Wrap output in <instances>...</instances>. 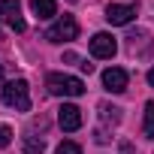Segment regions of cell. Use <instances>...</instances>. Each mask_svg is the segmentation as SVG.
Wrapping results in <instances>:
<instances>
[{"label": "cell", "mask_w": 154, "mask_h": 154, "mask_svg": "<svg viewBox=\"0 0 154 154\" xmlns=\"http://www.w3.org/2000/svg\"><path fill=\"white\" fill-rule=\"evenodd\" d=\"M45 88L54 97H82L85 94V82L75 79V75H66V72H48L45 75Z\"/></svg>", "instance_id": "obj_1"}, {"label": "cell", "mask_w": 154, "mask_h": 154, "mask_svg": "<svg viewBox=\"0 0 154 154\" xmlns=\"http://www.w3.org/2000/svg\"><path fill=\"white\" fill-rule=\"evenodd\" d=\"M0 97H3V103H6L9 109H18V112H27V109H30V88H27L24 79H12V82H6Z\"/></svg>", "instance_id": "obj_2"}, {"label": "cell", "mask_w": 154, "mask_h": 154, "mask_svg": "<svg viewBox=\"0 0 154 154\" xmlns=\"http://www.w3.org/2000/svg\"><path fill=\"white\" fill-rule=\"evenodd\" d=\"M75 36H79V24H75L72 15H60V18L45 30V39H48V42H72Z\"/></svg>", "instance_id": "obj_3"}, {"label": "cell", "mask_w": 154, "mask_h": 154, "mask_svg": "<svg viewBox=\"0 0 154 154\" xmlns=\"http://www.w3.org/2000/svg\"><path fill=\"white\" fill-rule=\"evenodd\" d=\"M0 21H6L15 33H24V18H21V3L18 0H0Z\"/></svg>", "instance_id": "obj_4"}, {"label": "cell", "mask_w": 154, "mask_h": 154, "mask_svg": "<svg viewBox=\"0 0 154 154\" xmlns=\"http://www.w3.org/2000/svg\"><path fill=\"white\" fill-rule=\"evenodd\" d=\"M115 51H118V42H115L112 33H94L91 36V54L94 57L109 60V57H115Z\"/></svg>", "instance_id": "obj_5"}, {"label": "cell", "mask_w": 154, "mask_h": 154, "mask_svg": "<svg viewBox=\"0 0 154 154\" xmlns=\"http://www.w3.org/2000/svg\"><path fill=\"white\" fill-rule=\"evenodd\" d=\"M127 69H121V66H109L106 72H103V88L109 91V94H121V91H127Z\"/></svg>", "instance_id": "obj_6"}, {"label": "cell", "mask_w": 154, "mask_h": 154, "mask_svg": "<svg viewBox=\"0 0 154 154\" xmlns=\"http://www.w3.org/2000/svg\"><path fill=\"white\" fill-rule=\"evenodd\" d=\"M57 124H60L66 133L79 130V127H82V109L72 106V103H63V106L57 109Z\"/></svg>", "instance_id": "obj_7"}, {"label": "cell", "mask_w": 154, "mask_h": 154, "mask_svg": "<svg viewBox=\"0 0 154 154\" xmlns=\"http://www.w3.org/2000/svg\"><path fill=\"white\" fill-rule=\"evenodd\" d=\"M133 15H136V6H130V3H109L106 6V21L109 24H130L133 21Z\"/></svg>", "instance_id": "obj_8"}, {"label": "cell", "mask_w": 154, "mask_h": 154, "mask_svg": "<svg viewBox=\"0 0 154 154\" xmlns=\"http://www.w3.org/2000/svg\"><path fill=\"white\" fill-rule=\"evenodd\" d=\"M30 9L36 18H54L57 15V3L54 0H30Z\"/></svg>", "instance_id": "obj_9"}, {"label": "cell", "mask_w": 154, "mask_h": 154, "mask_svg": "<svg viewBox=\"0 0 154 154\" xmlns=\"http://www.w3.org/2000/svg\"><path fill=\"white\" fill-rule=\"evenodd\" d=\"M21 148H24V154H42L45 151V142L39 139V136H24V142H21Z\"/></svg>", "instance_id": "obj_10"}, {"label": "cell", "mask_w": 154, "mask_h": 154, "mask_svg": "<svg viewBox=\"0 0 154 154\" xmlns=\"http://www.w3.org/2000/svg\"><path fill=\"white\" fill-rule=\"evenodd\" d=\"M142 130H145V139H154V103H145V124H142Z\"/></svg>", "instance_id": "obj_11"}, {"label": "cell", "mask_w": 154, "mask_h": 154, "mask_svg": "<svg viewBox=\"0 0 154 154\" xmlns=\"http://www.w3.org/2000/svg\"><path fill=\"white\" fill-rule=\"evenodd\" d=\"M100 115H103V121H109V124H118V121H121V109H118V106H109V103L100 106Z\"/></svg>", "instance_id": "obj_12"}, {"label": "cell", "mask_w": 154, "mask_h": 154, "mask_svg": "<svg viewBox=\"0 0 154 154\" xmlns=\"http://www.w3.org/2000/svg\"><path fill=\"white\" fill-rule=\"evenodd\" d=\"M54 154H82V145H75V142L63 139V142L57 145V151H54Z\"/></svg>", "instance_id": "obj_13"}, {"label": "cell", "mask_w": 154, "mask_h": 154, "mask_svg": "<svg viewBox=\"0 0 154 154\" xmlns=\"http://www.w3.org/2000/svg\"><path fill=\"white\" fill-rule=\"evenodd\" d=\"M9 142H12V130H9L6 124H0V148H6Z\"/></svg>", "instance_id": "obj_14"}, {"label": "cell", "mask_w": 154, "mask_h": 154, "mask_svg": "<svg viewBox=\"0 0 154 154\" xmlns=\"http://www.w3.org/2000/svg\"><path fill=\"white\" fill-rule=\"evenodd\" d=\"M148 85H151V88H154V66H151V69H148Z\"/></svg>", "instance_id": "obj_15"}, {"label": "cell", "mask_w": 154, "mask_h": 154, "mask_svg": "<svg viewBox=\"0 0 154 154\" xmlns=\"http://www.w3.org/2000/svg\"><path fill=\"white\" fill-rule=\"evenodd\" d=\"M0 82H3V63H0Z\"/></svg>", "instance_id": "obj_16"}]
</instances>
